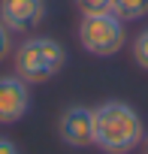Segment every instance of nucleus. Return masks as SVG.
<instances>
[{"instance_id":"nucleus-2","label":"nucleus","mask_w":148,"mask_h":154,"mask_svg":"<svg viewBox=\"0 0 148 154\" xmlns=\"http://www.w3.org/2000/svg\"><path fill=\"white\" fill-rule=\"evenodd\" d=\"M66 51L57 39L51 36H33L24 39L15 51V75L24 79L27 85H42L63 69Z\"/></svg>"},{"instance_id":"nucleus-3","label":"nucleus","mask_w":148,"mask_h":154,"mask_svg":"<svg viewBox=\"0 0 148 154\" xmlns=\"http://www.w3.org/2000/svg\"><path fill=\"white\" fill-rule=\"evenodd\" d=\"M79 42L88 54L97 57H112L124 48L127 42V30L124 21L115 18L112 12H94V15H82L79 21Z\"/></svg>"},{"instance_id":"nucleus-6","label":"nucleus","mask_w":148,"mask_h":154,"mask_svg":"<svg viewBox=\"0 0 148 154\" xmlns=\"http://www.w3.org/2000/svg\"><path fill=\"white\" fill-rule=\"evenodd\" d=\"M45 15L42 0H0V21L9 27V33L33 30Z\"/></svg>"},{"instance_id":"nucleus-1","label":"nucleus","mask_w":148,"mask_h":154,"mask_svg":"<svg viewBox=\"0 0 148 154\" xmlns=\"http://www.w3.org/2000/svg\"><path fill=\"white\" fill-rule=\"evenodd\" d=\"M94 112V145L106 154H130L133 148L142 145L145 127L139 112L130 103L121 100H106Z\"/></svg>"},{"instance_id":"nucleus-11","label":"nucleus","mask_w":148,"mask_h":154,"mask_svg":"<svg viewBox=\"0 0 148 154\" xmlns=\"http://www.w3.org/2000/svg\"><path fill=\"white\" fill-rule=\"evenodd\" d=\"M0 154H21V151H18V145H15L12 139L0 136Z\"/></svg>"},{"instance_id":"nucleus-5","label":"nucleus","mask_w":148,"mask_h":154,"mask_svg":"<svg viewBox=\"0 0 148 154\" xmlns=\"http://www.w3.org/2000/svg\"><path fill=\"white\" fill-rule=\"evenodd\" d=\"M30 109L27 82L18 75H0V124H15Z\"/></svg>"},{"instance_id":"nucleus-10","label":"nucleus","mask_w":148,"mask_h":154,"mask_svg":"<svg viewBox=\"0 0 148 154\" xmlns=\"http://www.w3.org/2000/svg\"><path fill=\"white\" fill-rule=\"evenodd\" d=\"M9 51H12V36H9V27L0 21V60L9 57Z\"/></svg>"},{"instance_id":"nucleus-12","label":"nucleus","mask_w":148,"mask_h":154,"mask_svg":"<svg viewBox=\"0 0 148 154\" xmlns=\"http://www.w3.org/2000/svg\"><path fill=\"white\" fill-rule=\"evenodd\" d=\"M142 151H145V154H148V133H145V136H142Z\"/></svg>"},{"instance_id":"nucleus-9","label":"nucleus","mask_w":148,"mask_h":154,"mask_svg":"<svg viewBox=\"0 0 148 154\" xmlns=\"http://www.w3.org/2000/svg\"><path fill=\"white\" fill-rule=\"evenodd\" d=\"M76 9L82 15H94V12H109V0H76Z\"/></svg>"},{"instance_id":"nucleus-4","label":"nucleus","mask_w":148,"mask_h":154,"mask_svg":"<svg viewBox=\"0 0 148 154\" xmlns=\"http://www.w3.org/2000/svg\"><path fill=\"white\" fill-rule=\"evenodd\" d=\"M57 136L69 148H91L94 145V112L88 106H69L57 121Z\"/></svg>"},{"instance_id":"nucleus-8","label":"nucleus","mask_w":148,"mask_h":154,"mask_svg":"<svg viewBox=\"0 0 148 154\" xmlns=\"http://www.w3.org/2000/svg\"><path fill=\"white\" fill-rule=\"evenodd\" d=\"M133 60H136V66H142L148 72V30H142L136 36V42H133Z\"/></svg>"},{"instance_id":"nucleus-7","label":"nucleus","mask_w":148,"mask_h":154,"mask_svg":"<svg viewBox=\"0 0 148 154\" xmlns=\"http://www.w3.org/2000/svg\"><path fill=\"white\" fill-rule=\"evenodd\" d=\"M109 12L121 21H136L148 15V0H109Z\"/></svg>"}]
</instances>
